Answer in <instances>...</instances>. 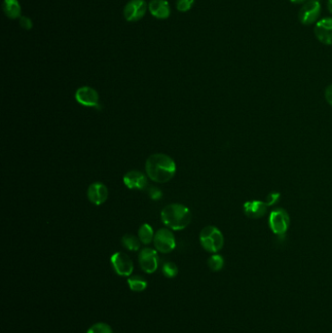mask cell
I'll return each mask as SVG.
<instances>
[{
    "mask_svg": "<svg viewBox=\"0 0 332 333\" xmlns=\"http://www.w3.org/2000/svg\"><path fill=\"white\" fill-rule=\"evenodd\" d=\"M87 333H112V329L108 324L98 323L92 325Z\"/></svg>",
    "mask_w": 332,
    "mask_h": 333,
    "instance_id": "44dd1931",
    "label": "cell"
},
{
    "mask_svg": "<svg viewBox=\"0 0 332 333\" xmlns=\"http://www.w3.org/2000/svg\"><path fill=\"white\" fill-rule=\"evenodd\" d=\"M3 10L7 17L10 18H17L21 17L22 9L19 4L18 0H4Z\"/></svg>",
    "mask_w": 332,
    "mask_h": 333,
    "instance_id": "2e32d148",
    "label": "cell"
},
{
    "mask_svg": "<svg viewBox=\"0 0 332 333\" xmlns=\"http://www.w3.org/2000/svg\"><path fill=\"white\" fill-rule=\"evenodd\" d=\"M20 24H21V27L27 30H29L30 28H32V22L30 18H28V17H21V21H20Z\"/></svg>",
    "mask_w": 332,
    "mask_h": 333,
    "instance_id": "484cf974",
    "label": "cell"
},
{
    "mask_svg": "<svg viewBox=\"0 0 332 333\" xmlns=\"http://www.w3.org/2000/svg\"><path fill=\"white\" fill-rule=\"evenodd\" d=\"M280 196L281 195H280V193H278V192L270 193V194L268 195L267 200L265 202L267 203L269 207H271V206H273V205H275V203H277L279 202Z\"/></svg>",
    "mask_w": 332,
    "mask_h": 333,
    "instance_id": "d4e9b609",
    "label": "cell"
},
{
    "mask_svg": "<svg viewBox=\"0 0 332 333\" xmlns=\"http://www.w3.org/2000/svg\"><path fill=\"white\" fill-rule=\"evenodd\" d=\"M324 96H325V100H326V102H328V103H329V104L332 106V85H329V86L325 89Z\"/></svg>",
    "mask_w": 332,
    "mask_h": 333,
    "instance_id": "4316f807",
    "label": "cell"
},
{
    "mask_svg": "<svg viewBox=\"0 0 332 333\" xmlns=\"http://www.w3.org/2000/svg\"><path fill=\"white\" fill-rule=\"evenodd\" d=\"M145 171L148 177L153 181L165 183L175 176L176 166L173 158L166 154L157 153L148 157L145 163Z\"/></svg>",
    "mask_w": 332,
    "mask_h": 333,
    "instance_id": "6da1fadb",
    "label": "cell"
},
{
    "mask_svg": "<svg viewBox=\"0 0 332 333\" xmlns=\"http://www.w3.org/2000/svg\"><path fill=\"white\" fill-rule=\"evenodd\" d=\"M139 238L144 245H148L154 240V232L149 224L144 223L141 225L139 230Z\"/></svg>",
    "mask_w": 332,
    "mask_h": 333,
    "instance_id": "e0dca14e",
    "label": "cell"
},
{
    "mask_svg": "<svg viewBox=\"0 0 332 333\" xmlns=\"http://www.w3.org/2000/svg\"><path fill=\"white\" fill-rule=\"evenodd\" d=\"M154 246L156 250L168 253L175 248V239L173 232L167 228L159 229L154 236Z\"/></svg>",
    "mask_w": 332,
    "mask_h": 333,
    "instance_id": "8992f818",
    "label": "cell"
},
{
    "mask_svg": "<svg viewBox=\"0 0 332 333\" xmlns=\"http://www.w3.org/2000/svg\"><path fill=\"white\" fill-rule=\"evenodd\" d=\"M321 2L320 0H307L303 7L299 11V21L304 26L314 24L321 15Z\"/></svg>",
    "mask_w": 332,
    "mask_h": 333,
    "instance_id": "5b68a950",
    "label": "cell"
},
{
    "mask_svg": "<svg viewBox=\"0 0 332 333\" xmlns=\"http://www.w3.org/2000/svg\"><path fill=\"white\" fill-rule=\"evenodd\" d=\"M200 242L205 250L217 252L222 250L224 238L222 231L215 226H207L200 233Z\"/></svg>",
    "mask_w": 332,
    "mask_h": 333,
    "instance_id": "3957f363",
    "label": "cell"
},
{
    "mask_svg": "<svg viewBox=\"0 0 332 333\" xmlns=\"http://www.w3.org/2000/svg\"><path fill=\"white\" fill-rule=\"evenodd\" d=\"M269 227L279 237H284L290 225L289 215L284 209H276L269 215Z\"/></svg>",
    "mask_w": 332,
    "mask_h": 333,
    "instance_id": "277c9868",
    "label": "cell"
},
{
    "mask_svg": "<svg viewBox=\"0 0 332 333\" xmlns=\"http://www.w3.org/2000/svg\"><path fill=\"white\" fill-rule=\"evenodd\" d=\"M123 180L130 189H144L147 186V177L139 171H130Z\"/></svg>",
    "mask_w": 332,
    "mask_h": 333,
    "instance_id": "5bb4252c",
    "label": "cell"
},
{
    "mask_svg": "<svg viewBox=\"0 0 332 333\" xmlns=\"http://www.w3.org/2000/svg\"><path fill=\"white\" fill-rule=\"evenodd\" d=\"M148 195H149V197H150L152 200L158 201V200H160V199L162 198V195H163V193H162V191H161L159 188H157V187H155V186H150L149 189H148Z\"/></svg>",
    "mask_w": 332,
    "mask_h": 333,
    "instance_id": "cb8c5ba5",
    "label": "cell"
},
{
    "mask_svg": "<svg viewBox=\"0 0 332 333\" xmlns=\"http://www.w3.org/2000/svg\"><path fill=\"white\" fill-rule=\"evenodd\" d=\"M327 9L332 14V0H328L327 1Z\"/></svg>",
    "mask_w": 332,
    "mask_h": 333,
    "instance_id": "f1b7e54d",
    "label": "cell"
},
{
    "mask_svg": "<svg viewBox=\"0 0 332 333\" xmlns=\"http://www.w3.org/2000/svg\"><path fill=\"white\" fill-rule=\"evenodd\" d=\"M178 273V268L173 262H166L163 266V274L167 278H175Z\"/></svg>",
    "mask_w": 332,
    "mask_h": 333,
    "instance_id": "7402d4cb",
    "label": "cell"
},
{
    "mask_svg": "<svg viewBox=\"0 0 332 333\" xmlns=\"http://www.w3.org/2000/svg\"><path fill=\"white\" fill-rule=\"evenodd\" d=\"M111 264L120 276H130L133 273L134 264L132 259L123 252H116L111 256Z\"/></svg>",
    "mask_w": 332,
    "mask_h": 333,
    "instance_id": "ba28073f",
    "label": "cell"
},
{
    "mask_svg": "<svg viewBox=\"0 0 332 333\" xmlns=\"http://www.w3.org/2000/svg\"><path fill=\"white\" fill-rule=\"evenodd\" d=\"M128 284H129L130 288L133 291H137V292L143 291L147 287L146 281L140 276H133V277L129 278Z\"/></svg>",
    "mask_w": 332,
    "mask_h": 333,
    "instance_id": "ac0fdd59",
    "label": "cell"
},
{
    "mask_svg": "<svg viewBox=\"0 0 332 333\" xmlns=\"http://www.w3.org/2000/svg\"><path fill=\"white\" fill-rule=\"evenodd\" d=\"M223 264H224V260L222 258V256L218 254L212 255L208 260V265L212 271H219L223 267Z\"/></svg>",
    "mask_w": 332,
    "mask_h": 333,
    "instance_id": "ffe728a7",
    "label": "cell"
},
{
    "mask_svg": "<svg viewBox=\"0 0 332 333\" xmlns=\"http://www.w3.org/2000/svg\"><path fill=\"white\" fill-rule=\"evenodd\" d=\"M195 0H177L176 7L180 12H186L192 8Z\"/></svg>",
    "mask_w": 332,
    "mask_h": 333,
    "instance_id": "603a6c76",
    "label": "cell"
},
{
    "mask_svg": "<svg viewBox=\"0 0 332 333\" xmlns=\"http://www.w3.org/2000/svg\"><path fill=\"white\" fill-rule=\"evenodd\" d=\"M76 101L87 107L99 106V94L91 87H81L75 92Z\"/></svg>",
    "mask_w": 332,
    "mask_h": 333,
    "instance_id": "8fae6325",
    "label": "cell"
},
{
    "mask_svg": "<svg viewBox=\"0 0 332 333\" xmlns=\"http://www.w3.org/2000/svg\"><path fill=\"white\" fill-rule=\"evenodd\" d=\"M317 39L324 45H332V18H323L319 21L314 29Z\"/></svg>",
    "mask_w": 332,
    "mask_h": 333,
    "instance_id": "30bf717a",
    "label": "cell"
},
{
    "mask_svg": "<svg viewBox=\"0 0 332 333\" xmlns=\"http://www.w3.org/2000/svg\"><path fill=\"white\" fill-rule=\"evenodd\" d=\"M147 10L145 0H131L124 9V16L128 22H138L143 18Z\"/></svg>",
    "mask_w": 332,
    "mask_h": 333,
    "instance_id": "52a82bcc",
    "label": "cell"
},
{
    "mask_svg": "<svg viewBox=\"0 0 332 333\" xmlns=\"http://www.w3.org/2000/svg\"><path fill=\"white\" fill-rule=\"evenodd\" d=\"M161 218L169 228L173 230H182L191 221V213L183 205L171 203L162 210Z\"/></svg>",
    "mask_w": 332,
    "mask_h": 333,
    "instance_id": "7a4b0ae2",
    "label": "cell"
},
{
    "mask_svg": "<svg viewBox=\"0 0 332 333\" xmlns=\"http://www.w3.org/2000/svg\"><path fill=\"white\" fill-rule=\"evenodd\" d=\"M88 199L97 206L104 203L108 198V189L102 182H95L88 188Z\"/></svg>",
    "mask_w": 332,
    "mask_h": 333,
    "instance_id": "4fadbf2b",
    "label": "cell"
},
{
    "mask_svg": "<svg viewBox=\"0 0 332 333\" xmlns=\"http://www.w3.org/2000/svg\"><path fill=\"white\" fill-rule=\"evenodd\" d=\"M291 3L293 4H301V3H304L307 0H289Z\"/></svg>",
    "mask_w": 332,
    "mask_h": 333,
    "instance_id": "83f0119b",
    "label": "cell"
},
{
    "mask_svg": "<svg viewBox=\"0 0 332 333\" xmlns=\"http://www.w3.org/2000/svg\"><path fill=\"white\" fill-rule=\"evenodd\" d=\"M139 261L140 267L145 273H154L157 270L159 263L157 251L150 248L143 249L139 253Z\"/></svg>",
    "mask_w": 332,
    "mask_h": 333,
    "instance_id": "9c48e42d",
    "label": "cell"
},
{
    "mask_svg": "<svg viewBox=\"0 0 332 333\" xmlns=\"http://www.w3.org/2000/svg\"><path fill=\"white\" fill-rule=\"evenodd\" d=\"M149 11L152 16L158 18H169L171 14L170 6L167 0H151L149 3Z\"/></svg>",
    "mask_w": 332,
    "mask_h": 333,
    "instance_id": "9a60e30c",
    "label": "cell"
},
{
    "mask_svg": "<svg viewBox=\"0 0 332 333\" xmlns=\"http://www.w3.org/2000/svg\"><path fill=\"white\" fill-rule=\"evenodd\" d=\"M139 240H139L137 237H135L134 235L127 234L122 238V244L127 250L137 251L139 250V247H140Z\"/></svg>",
    "mask_w": 332,
    "mask_h": 333,
    "instance_id": "d6986e66",
    "label": "cell"
},
{
    "mask_svg": "<svg viewBox=\"0 0 332 333\" xmlns=\"http://www.w3.org/2000/svg\"><path fill=\"white\" fill-rule=\"evenodd\" d=\"M243 208H244V213L248 217L252 219H257L266 214L269 206L266 202L253 200V201L246 202L244 203Z\"/></svg>",
    "mask_w": 332,
    "mask_h": 333,
    "instance_id": "7c38bea8",
    "label": "cell"
}]
</instances>
